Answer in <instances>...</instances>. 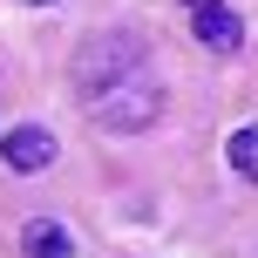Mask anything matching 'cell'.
Here are the masks:
<instances>
[{
	"mask_svg": "<svg viewBox=\"0 0 258 258\" xmlns=\"http://www.w3.org/2000/svg\"><path fill=\"white\" fill-rule=\"evenodd\" d=\"M21 251H27V258H75V238H68V224L34 218V224L21 231Z\"/></svg>",
	"mask_w": 258,
	"mask_h": 258,
	"instance_id": "cell-4",
	"label": "cell"
},
{
	"mask_svg": "<svg viewBox=\"0 0 258 258\" xmlns=\"http://www.w3.org/2000/svg\"><path fill=\"white\" fill-rule=\"evenodd\" d=\"M0 156H7V170H21V177H27V170H48L54 163V136L41 122H21L7 143H0Z\"/></svg>",
	"mask_w": 258,
	"mask_h": 258,
	"instance_id": "cell-3",
	"label": "cell"
},
{
	"mask_svg": "<svg viewBox=\"0 0 258 258\" xmlns=\"http://www.w3.org/2000/svg\"><path fill=\"white\" fill-rule=\"evenodd\" d=\"M183 14H190L197 41H204L211 54H238V48H245V21H238L224 0H183Z\"/></svg>",
	"mask_w": 258,
	"mask_h": 258,
	"instance_id": "cell-2",
	"label": "cell"
},
{
	"mask_svg": "<svg viewBox=\"0 0 258 258\" xmlns=\"http://www.w3.org/2000/svg\"><path fill=\"white\" fill-rule=\"evenodd\" d=\"M224 163H231L245 183H258V122H251V129H238V136L224 143Z\"/></svg>",
	"mask_w": 258,
	"mask_h": 258,
	"instance_id": "cell-5",
	"label": "cell"
},
{
	"mask_svg": "<svg viewBox=\"0 0 258 258\" xmlns=\"http://www.w3.org/2000/svg\"><path fill=\"white\" fill-rule=\"evenodd\" d=\"M34 7H48V0H34Z\"/></svg>",
	"mask_w": 258,
	"mask_h": 258,
	"instance_id": "cell-6",
	"label": "cell"
},
{
	"mask_svg": "<svg viewBox=\"0 0 258 258\" xmlns=\"http://www.w3.org/2000/svg\"><path fill=\"white\" fill-rule=\"evenodd\" d=\"M75 95L95 116V129L109 136H143L156 116H163V82H156V61L136 34L109 27L89 48L75 54Z\"/></svg>",
	"mask_w": 258,
	"mask_h": 258,
	"instance_id": "cell-1",
	"label": "cell"
}]
</instances>
